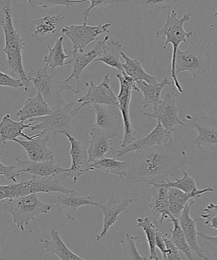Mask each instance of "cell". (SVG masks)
<instances>
[{"mask_svg":"<svg viewBox=\"0 0 217 260\" xmlns=\"http://www.w3.org/2000/svg\"><path fill=\"white\" fill-rule=\"evenodd\" d=\"M122 45L120 42L115 40H109L106 45L104 52L95 60V62H102L108 67L115 68L120 72H123L122 62L120 60L121 52H122Z\"/></svg>","mask_w":217,"mask_h":260,"instance_id":"33","label":"cell"},{"mask_svg":"<svg viewBox=\"0 0 217 260\" xmlns=\"http://www.w3.org/2000/svg\"><path fill=\"white\" fill-rule=\"evenodd\" d=\"M192 14L190 12L184 15L182 18L178 19L177 13L175 11H171V13L165 17L166 22L162 29L156 32V38L162 37V39H166L165 45L163 49L165 50L169 44L173 46L172 57L171 62V79L175 86V89L179 93H183L182 86L181 85L178 79V75L175 71L176 55L177 53L179 45L182 42H186L187 39L193 37V32H186L184 29V24L189 21Z\"/></svg>","mask_w":217,"mask_h":260,"instance_id":"5","label":"cell"},{"mask_svg":"<svg viewBox=\"0 0 217 260\" xmlns=\"http://www.w3.org/2000/svg\"><path fill=\"white\" fill-rule=\"evenodd\" d=\"M156 246L158 247L162 252L164 259H167L166 257V247L165 240L163 237V232L157 231V236H156Z\"/></svg>","mask_w":217,"mask_h":260,"instance_id":"47","label":"cell"},{"mask_svg":"<svg viewBox=\"0 0 217 260\" xmlns=\"http://www.w3.org/2000/svg\"><path fill=\"white\" fill-rule=\"evenodd\" d=\"M178 0H141L143 7L153 11H162L170 9L177 4Z\"/></svg>","mask_w":217,"mask_h":260,"instance_id":"41","label":"cell"},{"mask_svg":"<svg viewBox=\"0 0 217 260\" xmlns=\"http://www.w3.org/2000/svg\"><path fill=\"white\" fill-rule=\"evenodd\" d=\"M50 234L51 236V240L50 241L47 239L40 240L45 251L56 254L62 260L85 259L68 248L62 241L59 233L54 229H50Z\"/></svg>","mask_w":217,"mask_h":260,"instance_id":"30","label":"cell"},{"mask_svg":"<svg viewBox=\"0 0 217 260\" xmlns=\"http://www.w3.org/2000/svg\"><path fill=\"white\" fill-rule=\"evenodd\" d=\"M211 60L208 50L203 45L193 44L185 50H178L176 55V75L183 72L191 73L194 78L210 70Z\"/></svg>","mask_w":217,"mask_h":260,"instance_id":"8","label":"cell"},{"mask_svg":"<svg viewBox=\"0 0 217 260\" xmlns=\"http://www.w3.org/2000/svg\"><path fill=\"white\" fill-rule=\"evenodd\" d=\"M187 125L198 132L194 141V145L199 150L217 151V118L215 116L191 117L186 116Z\"/></svg>","mask_w":217,"mask_h":260,"instance_id":"12","label":"cell"},{"mask_svg":"<svg viewBox=\"0 0 217 260\" xmlns=\"http://www.w3.org/2000/svg\"><path fill=\"white\" fill-rule=\"evenodd\" d=\"M138 201L137 199L128 198L118 204L114 194L108 199L105 205L100 204L98 208L101 209L103 214V226L102 232L96 237V242H99L108 234V231L117 221L118 217L121 213L125 211L131 204Z\"/></svg>","mask_w":217,"mask_h":260,"instance_id":"20","label":"cell"},{"mask_svg":"<svg viewBox=\"0 0 217 260\" xmlns=\"http://www.w3.org/2000/svg\"><path fill=\"white\" fill-rule=\"evenodd\" d=\"M0 166H1L0 167V175L5 176L8 181H13L14 183L17 182V179L21 176L17 172L14 171L17 166H6L2 162V161H0Z\"/></svg>","mask_w":217,"mask_h":260,"instance_id":"45","label":"cell"},{"mask_svg":"<svg viewBox=\"0 0 217 260\" xmlns=\"http://www.w3.org/2000/svg\"><path fill=\"white\" fill-rule=\"evenodd\" d=\"M47 65L43 68H29L27 77L35 89L42 95L50 107L54 108L66 102L63 99L62 93L65 90L78 95L79 89H75L67 80H62L50 75Z\"/></svg>","mask_w":217,"mask_h":260,"instance_id":"4","label":"cell"},{"mask_svg":"<svg viewBox=\"0 0 217 260\" xmlns=\"http://www.w3.org/2000/svg\"><path fill=\"white\" fill-rule=\"evenodd\" d=\"M198 237L201 239L202 242L209 248L217 249V236H209L201 232H198Z\"/></svg>","mask_w":217,"mask_h":260,"instance_id":"46","label":"cell"},{"mask_svg":"<svg viewBox=\"0 0 217 260\" xmlns=\"http://www.w3.org/2000/svg\"><path fill=\"white\" fill-rule=\"evenodd\" d=\"M112 26V24L107 23L91 26L84 22L82 25L65 26L61 32L72 42L74 52H83L88 45L99 40L100 35L110 32L109 29Z\"/></svg>","mask_w":217,"mask_h":260,"instance_id":"11","label":"cell"},{"mask_svg":"<svg viewBox=\"0 0 217 260\" xmlns=\"http://www.w3.org/2000/svg\"><path fill=\"white\" fill-rule=\"evenodd\" d=\"M86 0H27V3L32 9L42 7L43 8L54 7L56 6H65L70 9L75 4L84 3Z\"/></svg>","mask_w":217,"mask_h":260,"instance_id":"40","label":"cell"},{"mask_svg":"<svg viewBox=\"0 0 217 260\" xmlns=\"http://www.w3.org/2000/svg\"><path fill=\"white\" fill-rule=\"evenodd\" d=\"M64 136L70 141V155L72 157V165L68 169L67 173L74 183H77L87 172L95 170L89 162L87 148L70 134L66 133Z\"/></svg>","mask_w":217,"mask_h":260,"instance_id":"17","label":"cell"},{"mask_svg":"<svg viewBox=\"0 0 217 260\" xmlns=\"http://www.w3.org/2000/svg\"><path fill=\"white\" fill-rule=\"evenodd\" d=\"M113 134L99 127H93L90 132V140L87 152L90 164L105 157V155L112 150Z\"/></svg>","mask_w":217,"mask_h":260,"instance_id":"21","label":"cell"},{"mask_svg":"<svg viewBox=\"0 0 217 260\" xmlns=\"http://www.w3.org/2000/svg\"><path fill=\"white\" fill-rule=\"evenodd\" d=\"M45 133H46L45 131H42L41 133L38 134V136L32 140L24 141L16 139L14 141L21 145L26 151L30 160H54V153L47 145L50 137L47 135L44 136Z\"/></svg>","mask_w":217,"mask_h":260,"instance_id":"22","label":"cell"},{"mask_svg":"<svg viewBox=\"0 0 217 260\" xmlns=\"http://www.w3.org/2000/svg\"><path fill=\"white\" fill-rule=\"evenodd\" d=\"M214 189L211 186L199 190L195 193H186L178 188L170 187L168 190L169 203H170V211L171 216L175 218L182 214L184 208L192 199L199 198L206 193H212Z\"/></svg>","mask_w":217,"mask_h":260,"instance_id":"26","label":"cell"},{"mask_svg":"<svg viewBox=\"0 0 217 260\" xmlns=\"http://www.w3.org/2000/svg\"><path fill=\"white\" fill-rule=\"evenodd\" d=\"M85 85L88 87V91L84 96L77 100L80 103L79 110H81L85 107L90 105H101L108 107L118 108V95L115 94L110 84V74H107L100 84L97 85L94 81L85 82Z\"/></svg>","mask_w":217,"mask_h":260,"instance_id":"10","label":"cell"},{"mask_svg":"<svg viewBox=\"0 0 217 260\" xmlns=\"http://www.w3.org/2000/svg\"><path fill=\"white\" fill-rule=\"evenodd\" d=\"M22 121H14L12 119L11 115L7 114L2 118L0 124V135H1V143L6 145L7 141H14L18 137L26 138L27 140H32L38 135L29 136L23 133L24 129L30 128L32 123L25 124Z\"/></svg>","mask_w":217,"mask_h":260,"instance_id":"27","label":"cell"},{"mask_svg":"<svg viewBox=\"0 0 217 260\" xmlns=\"http://www.w3.org/2000/svg\"><path fill=\"white\" fill-rule=\"evenodd\" d=\"M0 85L2 87H11L14 89L25 88V84L19 78L12 77L7 73L0 72Z\"/></svg>","mask_w":217,"mask_h":260,"instance_id":"43","label":"cell"},{"mask_svg":"<svg viewBox=\"0 0 217 260\" xmlns=\"http://www.w3.org/2000/svg\"><path fill=\"white\" fill-rule=\"evenodd\" d=\"M64 19L65 16L63 15H54V12L52 11L41 18L31 20L30 22H33L35 26L32 37L40 42H44L50 39L56 34L58 27Z\"/></svg>","mask_w":217,"mask_h":260,"instance_id":"25","label":"cell"},{"mask_svg":"<svg viewBox=\"0 0 217 260\" xmlns=\"http://www.w3.org/2000/svg\"><path fill=\"white\" fill-rule=\"evenodd\" d=\"M136 221H137V226L143 229L146 237H147L150 250L149 259H160L157 251H156V247H157L156 246V236H157L158 229L156 228L155 224L152 223L148 217H145V218L139 217L136 219Z\"/></svg>","mask_w":217,"mask_h":260,"instance_id":"36","label":"cell"},{"mask_svg":"<svg viewBox=\"0 0 217 260\" xmlns=\"http://www.w3.org/2000/svg\"><path fill=\"white\" fill-rule=\"evenodd\" d=\"M93 107L96 112V126L117 137L123 128V123L120 122L118 117L108 109L107 106L94 105Z\"/></svg>","mask_w":217,"mask_h":260,"instance_id":"29","label":"cell"},{"mask_svg":"<svg viewBox=\"0 0 217 260\" xmlns=\"http://www.w3.org/2000/svg\"><path fill=\"white\" fill-rule=\"evenodd\" d=\"M76 102H65L64 104L52 108V112L44 117L32 118L29 122H39L32 125L30 131H45L54 135H63L66 133L72 135L74 132L72 125L73 119L80 114L79 108H75Z\"/></svg>","mask_w":217,"mask_h":260,"instance_id":"7","label":"cell"},{"mask_svg":"<svg viewBox=\"0 0 217 260\" xmlns=\"http://www.w3.org/2000/svg\"><path fill=\"white\" fill-rule=\"evenodd\" d=\"M170 219V221L173 224V228L171 230V234H172L171 241L180 251L186 255L189 259H195L196 257L193 254L194 251L187 240L185 235L179 223L178 219L172 216Z\"/></svg>","mask_w":217,"mask_h":260,"instance_id":"35","label":"cell"},{"mask_svg":"<svg viewBox=\"0 0 217 260\" xmlns=\"http://www.w3.org/2000/svg\"><path fill=\"white\" fill-rule=\"evenodd\" d=\"M109 40L110 37L106 36L104 39L98 42L92 49L88 50L87 52H76L66 50L72 55V57L69 58V60L66 62V65L70 64L73 67L72 74L66 80L68 82H70L71 81L75 79L79 86L83 72L90 63L95 62L96 59L103 54L106 45Z\"/></svg>","mask_w":217,"mask_h":260,"instance_id":"15","label":"cell"},{"mask_svg":"<svg viewBox=\"0 0 217 260\" xmlns=\"http://www.w3.org/2000/svg\"><path fill=\"white\" fill-rule=\"evenodd\" d=\"M163 237L166 243L167 259H182L180 253H179L178 247L176 246V245L173 243L171 240L168 239V234L163 233Z\"/></svg>","mask_w":217,"mask_h":260,"instance_id":"44","label":"cell"},{"mask_svg":"<svg viewBox=\"0 0 217 260\" xmlns=\"http://www.w3.org/2000/svg\"><path fill=\"white\" fill-rule=\"evenodd\" d=\"M17 166L21 169L17 171L21 176L24 174L50 177V176L59 175L67 173L68 169L63 168L59 164H55V160L44 161H34L32 160H22L18 158H15Z\"/></svg>","mask_w":217,"mask_h":260,"instance_id":"23","label":"cell"},{"mask_svg":"<svg viewBox=\"0 0 217 260\" xmlns=\"http://www.w3.org/2000/svg\"><path fill=\"white\" fill-rule=\"evenodd\" d=\"M152 113L143 112V115L150 119L161 122L163 127L170 132H175L176 125H185L179 117V109L176 105V98L172 93H168L163 100L152 106Z\"/></svg>","mask_w":217,"mask_h":260,"instance_id":"14","label":"cell"},{"mask_svg":"<svg viewBox=\"0 0 217 260\" xmlns=\"http://www.w3.org/2000/svg\"><path fill=\"white\" fill-rule=\"evenodd\" d=\"M14 112L19 117V121L25 122L32 118L50 115L52 112V108L44 100L42 95L37 92V94L34 98H27L21 109Z\"/></svg>","mask_w":217,"mask_h":260,"instance_id":"24","label":"cell"},{"mask_svg":"<svg viewBox=\"0 0 217 260\" xmlns=\"http://www.w3.org/2000/svg\"><path fill=\"white\" fill-rule=\"evenodd\" d=\"M95 197L85 196L75 190L72 193L52 192L48 193L47 202L54 205L59 211H64L70 221H75L79 208L84 206H99L94 201Z\"/></svg>","mask_w":217,"mask_h":260,"instance_id":"13","label":"cell"},{"mask_svg":"<svg viewBox=\"0 0 217 260\" xmlns=\"http://www.w3.org/2000/svg\"><path fill=\"white\" fill-rule=\"evenodd\" d=\"M0 8L1 26L5 37L3 51L7 56V59L4 63L8 68L12 77L21 80L25 84V91H28L31 82L24 68L22 54L26 43L15 28L12 18L11 0H3L0 4Z\"/></svg>","mask_w":217,"mask_h":260,"instance_id":"2","label":"cell"},{"mask_svg":"<svg viewBox=\"0 0 217 260\" xmlns=\"http://www.w3.org/2000/svg\"><path fill=\"white\" fill-rule=\"evenodd\" d=\"M216 16H217V11L215 12V13H214V17H216Z\"/></svg>","mask_w":217,"mask_h":260,"instance_id":"48","label":"cell"},{"mask_svg":"<svg viewBox=\"0 0 217 260\" xmlns=\"http://www.w3.org/2000/svg\"><path fill=\"white\" fill-rule=\"evenodd\" d=\"M133 156L128 175L122 179L125 188L137 183H148L160 177L176 176L189 160L186 151L180 150L174 142L139 151Z\"/></svg>","mask_w":217,"mask_h":260,"instance_id":"1","label":"cell"},{"mask_svg":"<svg viewBox=\"0 0 217 260\" xmlns=\"http://www.w3.org/2000/svg\"><path fill=\"white\" fill-rule=\"evenodd\" d=\"M194 203H195V199H192L187 203L182 214L179 217V223H180L192 249L195 252L199 258L209 259V257L206 255L205 250L199 243L197 220L196 219L192 218L191 216V209Z\"/></svg>","mask_w":217,"mask_h":260,"instance_id":"19","label":"cell"},{"mask_svg":"<svg viewBox=\"0 0 217 260\" xmlns=\"http://www.w3.org/2000/svg\"><path fill=\"white\" fill-rule=\"evenodd\" d=\"M173 134V133L166 130L161 124V122L158 121L156 127L147 136L140 139V140H136L126 147L122 148L120 150H118L116 158H122L128 153H135L153 146L169 145V144L174 142Z\"/></svg>","mask_w":217,"mask_h":260,"instance_id":"16","label":"cell"},{"mask_svg":"<svg viewBox=\"0 0 217 260\" xmlns=\"http://www.w3.org/2000/svg\"><path fill=\"white\" fill-rule=\"evenodd\" d=\"M63 42L64 37H60L56 40L54 46L49 48V54L45 55L43 61L45 63L48 67L54 70L58 67H63L66 65V60L69 59V56L65 54L64 48H63Z\"/></svg>","mask_w":217,"mask_h":260,"instance_id":"34","label":"cell"},{"mask_svg":"<svg viewBox=\"0 0 217 260\" xmlns=\"http://www.w3.org/2000/svg\"><path fill=\"white\" fill-rule=\"evenodd\" d=\"M86 2H90V5L83 12V15H84V22L87 23L88 18L92 9L101 8L103 11H107L108 9L128 8L133 0H86Z\"/></svg>","mask_w":217,"mask_h":260,"instance_id":"37","label":"cell"},{"mask_svg":"<svg viewBox=\"0 0 217 260\" xmlns=\"http://www.w3.org/2000/svg\"><path fill=\"white\" fill-rule=\"evenodd\" d=\"M68 177L69 176L67 173L50 177H41L34 175L31 180H22L20 182L1 185L0 201L6 199L19 198L33 193H72L74 190L65 188L62 185V183L67 180Z\"/></svg>","mask_w":217,"mask_h":260,"instance_id":"3","label":"cell"},{"mask_svg":"<svg viewBox=\"0 0 217 260\" xmlns=\"http://www.w3.org/2000/svg\"><path fill=\"white\" fill-rule=\"evenodd\" d=\"M136 85L139 92L142 93L143 95L142 112H145L147 108L160 102L161 92L165 86L169 85L173 89H175L173 83H171L168 78H165L158 84H151L145 81H136Z\"/></svg>","mask_w":217,"mask_h":260,"instance_id":"28","label":"cell"},{"mask_svg":"<svg viewBox=\"0 0 217 260\" xmlns=\"http://www.w3.org/2000/svg\"><path fill=\"white\" fill-rule=\"evenodd\" d=\"M200 218L204 219V225L210 224L212 229L217 230V204H209L203 210Z\"/></svg>","mask_w":217,"mask_h":260,"instance_id":"42","label":"cell"},{"mask_svg":"<svg viewBox=\"0 0 217 260\" xmlns=\"http://www.w3.org/2000/svg\"><path fill=\"white\" fill-rule=\"evenodd\" d=\"M181 173H183V177L181 178H176L175 181H170L166 179L165 183L168 187H173L179 189L186 193H195L199 190L197 186L196 178L194 176L191 177L189 175L188 172L184 168L180 169Z\"/></svg>","mask_w":217,"mask_h":260,"instance_id":"38","label":"cell"},{"mask_svg":"<svg viewBox=\"0 0 217 260\" xmlns=\"http://www.w3.org/2000/svg\"><path fill=\"white\" fill-rule=\"evenodd\" d=\"M116 77L120 83V91L118 94V109L122 116L123 129V139L120 145L121 148H125L136 140L137 132L134 129L130 118V103L133 90L139 92V90L136 87V81L125 72L117 73Z\"/></svg>","mask_w":217,"mask_h":260,"instance_id":"9","label":"cell"},{"mask_svg":"<svg viewBox=\"0 0 217 260\" xmlns=\"http://www.w3.org/2000/svg\"><path fill=\"white\" fill-rule=\"evenodd\" d=\"M138 239V237L131 236L128 233L126 234L125 239L121 240L122 259H148L139 252L136 246V241Z\"/></svg>","mask_w":217,"mask_h":260,"instance_id":"39","label":"cell"},{"mask_svg":"<svg viewBox=\"0 0 217 260\" xmlns=\"http://www.w3.org/2000/svg\"><path fill=\"white\" fill-rule=\"evenodd\" d=\"M2 208L12 216L14 224L21 230L29 225L30 221H35L38 216L47 214L51 210V204H45L40 200L37 193L6 199L1 201Z\"/></svg>","mask_w":217,"mask_h":260,"instance_id":"6","label":"cell"},{"mask_svg":"<svg viewBox=\"0 0 217 260\" xmlns=\"http://www.w3.org/2000/svg\"><path fill=\"white\" fill-rule=\"evenodd\" d=\"M148 184L152 187L148 190L149 196L145 201L149 203L151 211L158 217L156 224H162L165 219L170 218L171 216L168 198L169 187L165 183H158L153 181Z\"/></svg>","mask_w":217,"mask_h":260,"instance_id":"18","label":"cell"},{"mask_svg":"<svg viewBox=\"0 0 217 260\" xmlns=\"http://www.w3.org/2000/svg\"><path fill=\"white\" fill-rule=\"evenodd\" d=\"M125 63L122 64L123 72L132 78L134 80L145 81L151 84H158V78L148 74L144 69L141 63L136 59H131L125 52H121Z\"/></svg>","mask_w":217,"mask_h":260,"instance_id":"31","label":"cell"},{"mask_svg":"<svg viewBox=\"0 0 217 260\" xmlns=\"http://www.w3.org/2000/svg\"><path fill=\"white\" fill-rule=\"evenodd\" d=\"M94 170L98 169L106 173L113 174L123 179L128 176L131 166L128 161H121L117 158H103L90 164Z\"/></svg>","mask_w":217,"mask_h":260,"instance_id":"32","label":"cell"}]
</instances>
